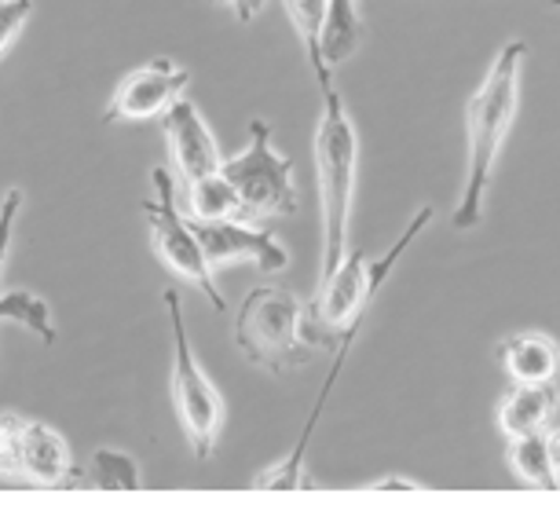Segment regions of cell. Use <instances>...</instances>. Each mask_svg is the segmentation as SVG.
<instances>
[{
    "label": "cell",
    "instance_id": "cell-1",
    "mask_svg": "<svg viewBox=\"0 0 560 527\" xmlns=\"http://www.w3.org/2000/svg\"><path fill=\"white\" fill-rule=\"evenodd\" d=\"M524 59L527 40H505L483 73L480 89L465 103V187L458 206H454V227L458 231H472L483 220V202H488L502 147L510 140L516 107H521Z\"/></svg>",
    "mask_w": 560,
    "mask_h": 527
},
{
    "label": "cell",
    "instance_id": "cell-2",
    "mask_svg": "<svg viewBox=\"0 0 560 527\" xmlns=\"http://www.w3.org/2000/svg\"><path fill=\"white\" fill-rule=\"evenodd\" d=\"M315 187H319V227H323V264L319 279L348 257L352 249V213L359 180V129L345 107V96L334 89L323 92V114L315 125Z\"/></svg>",
    "mask_w": 560,
    "mask_h": 527
},
{
    "label": "cell",
    "instance_id": "cell-3",
    "mask_svg": "<svg viewBox=\"0 0 560 527\" xmlns=\"http://www.w3.org/2000/svg\"><path fill=\"white\" fill-rule=\"evenodd\" d=\"M432 224V206H421L415 220L407 224V231L399 235V242L385 253L382 260L370 264L363 249H348V257L337 264L326 279H319V293L308 301V323L315 333V344L323 348H352L359 337V326L370 315V304L382 293L388 276L396 271V264L404 260V253L410 249L421 231Z\"/></svg>",
    "mask_w": 560,
    "mask_h": 527
},
{
    "label": "cell",
    "instance_id": "cell-4",
    "mask_svg": "<svg viewBox=\"0 0 560 527\" xmlns=\"http://www.w3.org/2000/svg\"><path fill=\"white\" fill-rule=\"evenodd\" d=\"M235 344L253 366L293 374L315 360L308 301L282 286H253L235 312Z\"/></svg>",
    "mask_w": 560,
    "mask_h": 527
},
{
    "label": "cell",
    "instance_id": "cell-5",
    "mask_svg": "<svg viewBox=\"0 0 560 527\" xmlns=\"http://www.w3.org/2000/svg\"><path fill=\"white\" fill-rule=\"evenodd\" d=\"M168 323H173V403L176 418L184 425V436L191 444V455L198 461H209L217 455L220 432L228 421V403L220 396V388L213 385V377L202 371L184 323V297L176 290L162 293Z\"/></svg>",
    "mask_w": 560,
    "mask_h": 527
},
{
    "label": "cell",
    "instance_id": "cell-6",
    "mask_svg": "<svg viewBox=\"0 0 560 527\" xmlns=\"http://www.w3.org/2000/svg\"><path fill=\"white\" fill-rule=\"evenodd\" d=\"M271 136H275L271 121L253 118L246 151L224 157V165H220V176L235 187L249 224H260V220L271 216H293L301 209L293 157L282 154Z\"/></svg>",
    "mask_w": 560,
    "mask_h": 527
},
{
    "label": "cell",
    "instance_id": "cell-7",
    "mask_svg": "<svg viewBox=\"0 0 560 527\" xmlns=\"http://www.w3.org/2000/svg\"><path fill=\"white\" fill-rule=\"evenodd\" d=\"M154 198L143 202V216H147V235H151V249L154 257L173 271L176 279L191 282L195 290H202L213 312H228L224 293L217 286V268L209 264L202 242H198L191 220H187L184 209L176 206V176L173 168L158 165L154 168Z\"/></svg>",
    "mask_w": 560,
    "mask_h": 527
},
{
    "label": "cell",
    "instance_id": "cell-8",
    "mask_svg": "<svg viewBox=\"0 0 560 527\" xmlns=\"http://www.w3.org/2000/svg\"><path fill=\"white\" fill-rule=\"evenodd\" d=\"M187 84H191L187 67H179L173 59H151L147 67H136L118 81L107 110H103V125L162 118L179 96H187Z\"/></svg>",
    "mask_w": 560,
    "mask_h": 527
},
{
    "label": "cell",
    "instance_id": "cell-9",
    "mask_svg": "<svg viewBox=\"0 0 560 527\" xmlns=\"http://www.w3.org/2000/svg\"><path fill=\"white\" fill-rule=\"evenodd\" d=\"M191 220V216H187ZM198 242L213 268H224L231 260H253L264 276H282L290 268V249L268 227L249 220H191Z\"/></svg>",
    "mask_w": 560,
    "mask_h": 527
},
{
    "label": "cell",
    "instance_id": "cell-10",
    "mask_svg": "<svg viewBox=\"0 0 560 527\" xmlns=\"http://www.w3.org/2000/svg\"><path fill=\"white\" fill-rule=\"evenodd\" d=\"M162 132H165V147H168V165H173L176 184H195L202 176L220 173L224 165V154H220V143L209 121L202 118L195 99L179 96L173 107L162 114Z\"/></svg>",
    "mask_w": 560,
    "mask_h": 527
},
{
    "label": "cell",
    "instance_id": "cell-11",
    "mask_svg": "<svg viewBox=\"0 0 560 527\" xmlns=\"http://www.w3.org/2000/svg\"><path fill=\"white\" fill-rule=\"evenodd\" d=\"M73 450L48 421L26 418L23 429V483L34 488H70L73 480Z\"/></svg>",
    "mask_w": 560,
    "mask_h": 527
},
{
    "label": "cell",
    "instance_id": "cell-12",
    "mask_svg": "<svg viewBox=\"0 0 560 527\" xmlns=\"http://www.w3.org/2000/svg\"><path fill=\"white\" fill-rule=\"evenodd\" d=\"M560 407V388L557 382L542 385H510V393L499 399L494 421L505 440L513 436H532V432H546L553 425Z\"/></svg>",
    "mask_w": 560,
    "mask_h": 527
},
{
    "label": "cell",
    "instance_id": "cell-13",
    "mask_svg": "<svg viewBox=\"0 0 560 527\" xmlns=\"http://www.w3.org/2000/svg\"><path fill=\"white\" fill-rule=\"evenodd\" d=\"M499 363H502V371H505V377H510L513 385L557 382L560 344L549 333H538V330L510 333L499 344Z\"/></svg>",
    "mask_w": 560,
    "mask_h": 527
},
{
    "label": "cell",
    "instance_id": "cell-14",
    "mask_svg": "<svg viewBox=\"0 0 560 527\" xmlns=\"http://www.w3.org/2000/svg\"><path fill=\"white\" fill-rule=\"evenodd\" d=\"M366 37V19H363V0H326V19H323V62L326 70H337L359 51Z\"/></svg>",
    "mask_w": 560,
    "mask_h": 527
},
{
    "label": "cell",
    "instance_id": "cell-15",
    "mask_svg": "<svg viewBox=\"0 0 560 527\" xmlns=\"http://www.w3.org/2000/svg\"><path fill=\"white\" fill-rule=\"evenodd\" d=\"M505 466H510L516 483H524V488H535V491L557 488V472H553V458H549L546 432L513 436L510 447H505Z\"/></svg>",
    "mask_w": 560,
    "mask_h": 527
},
{
    "label": "cell",
    "instance_id": "cell-16",
    "mask_svg": "<svg viewBox=\"0 0 560 527\" xmlns=\"http://www.w3.org/2000/svg\"><path fill=\"white\" fill-rule=\"evenodd\" d=\"M184 191V213L191 220H246V209H242L235 187H231L224 176H202L195 184H179Z\"/></svg>",
    "mask_w": 560,
    "mask_h": 527
},
{
    "label": "cell",
    "instance_id": "cell-17",
    "mask_svg": "<svg viewBox=\"0 0 560 527\" xmlns=\"http://www.w3.org/2000/svg\"><path fill=\"white\" fill-rule=\"evenodd\" d=\"M81 488L92 491H143V469L129 450L121 447H96L89 458Z\"/></svg>",
    "mask_w": 560,
    "mask_h": 527
},
{
    "label": "cell",
    "instance_id": "cell-18",
    "mask_svg": "<svg viewBox=\"0 0 560 527\" xmlns=\"http://www.w3.org/2000/svg\"><path fill=\"white\" fill-rule=\"evenodd\" d=\"M282 4H287L290 23H293V30H298V37H301V45H304V59H308L315 81H319V89L326 92L334 84V73L326 70V62H323L326 0H282Z\"/></svg>",
    "mask_w": 560,
    "mask_h": 527
},
{
    "label": "cell",
    "instance_id": "cell-19",
    "mask_svg": "<svg viewBox=\"0 0 560 527\" xmlns=\"http://www.w3.org/2000/svg\"><path fill=\"white\" fill-rule=\"evenodd\" d=\"M0 323L23 326V330L40 337L45 344L59 341V326H56V319H51V304L40 297V293H30V290L0 293Z\"/></svg>",
    "mask_w": 560,
    "mask_h": 527
},
{
    "label": "cell",
    "instance_id": "cell-20",
    "mask_svg": "<svg viewBox=\"0 0 560 527\" xmlns=\"http://www.w3.org/2000/svg\"><path fill=\"white\" fill-rule=\"evenodd\" d=\"M23 429L26 414L0 410V480L23 483Z\"/></svg>",
    "mask_w": 560,
    "mask_h": 527
},
{
    "label": "cell",
    "instance_id": "cell-21",
    "mask_svg": "<svg viewBox=\"0 0 560 527\" xmlns=\"http://www.w3.org/2000/svg\"><path fill=\"white\" fill-rule=\"evenodd\" d=\"M23 206H26L23 187H8L4 198H0V271H4L8 253H12L15 227H19V216H23Z\"/></svg>",
    "mask_w": 560,
    "mask_h": 527
},
{
    "label": "cell",
    "instance_id": "cell-22",
    "mask_svg": "<svg viewBox=\"0 0 560 527\" xmlns=\"http://www.w3.org/2000/svg\"><path fill=\"white\" fill-rule=\"evenodd\" d=\"M30 19H34V0H0V56L15 45Z\"/></svg>",
    "mask_w": 560,
    "mask_h": 527
},
{
    "label": "cell",
    "instance_id": "cell-23",
    "mask_svg": "<svg viewBox=\"0 0 560 527\" xmlns=\"http://www.w3.org/2000/svg\"><path fill=\"white\" fill-rule=\"evenodd\" d=\"M209 4L228 8V12L238 19V23H253V19L264 12V4H268V0H209Z\"/></svg>",
    "mask_w": 560,
    "mask_h": 527
},
{
    "label": "cell",
    "instance_id": "cell-24",
    "mask_svg": "<svg viewBox=\"0 0 560 527\" xmlns=\"http://www.w3.org/2000/svg\"><path fill=\"white\" fill-rule=\"evenodd\" d=\"M425 483H418L415 477H382V480H370L363 491H421Z\"/></svg>",
    "mask_w": 560,
    "mask_h": 527
},
{
    "label": "cell",
    "instance_id": "cell-25",
    "mask_svg": "<svg viewBox=\"0 0 560 527\" xmlns=\"http://www.w3.org/2000/svg\"><path fill=\"white\" fill-rule=\"evenodd\" d=\"M546 440H549V458H553V472L560 483V429H546Z\"/></svg>",
    "mask_w": 560,
    "mask_h": 527
},
{
    "label": "cell",
    "instance_id": "cell-26",
    "mask_svg": "<svg viewBox=\"0 0 560 527\" xmlns=\"http://www.w3.org/2000/svg\"><path fill=\"white\" fill-rule=\"evenodd\" d=\"M553 8H560V0H553Z\"/></svg>",
    "mask_w": 560,
    "mask_h": 527
}]
</instances>
